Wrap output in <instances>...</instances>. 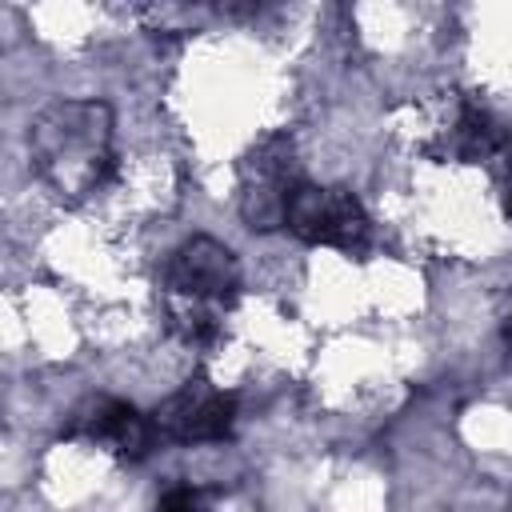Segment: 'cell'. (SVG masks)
Returning <instances> with one entry per match:
<instances>
[{"mask_svg":"<svg viewBox=\"0 0 512 512\" xmlns=\"http://www.w3.org/2000/svg\"><path fill=\"white\" fill-rule=\"evenodd\" d=\"M28 156L36 180L64 204H80L100 192L116 168L112 156V108L104 100L60 96L44 104L28 124Z\"/></svg>","mask_w":512,"mask_h":512,"instance_id":"cell-1","label":"cell"},{"mask_svg":"<svg viewBox=\"0 0 512 512\" xmlns=\"http://www.w3.org/2000/svg\"><path fill=\"white\" fill-rule=\"evenodd\" d=\"M284 228L304 244L336 248L344 256H360L372 244V220L364 204L348 188H328L308 180H300V188L292 192Z\"/></svg>","mask_w":512,"mask_h":512,"instance_id":"cell-2","label":"cell"},{"mask_svg":"<svg viewBox=\"0 0 512 512\" xmlns=\"http://www.w3.org/2000/svg\"><path fill=\"white\" fill-rule=\"evenodd\" d=\"M300 188V168H296V148L284 132L264 136L260 144L248 148L240 160V216L256 232L284 228V212L292 192Z\"/></svg>","mask_w":512,"mask_h":512,"instance_id":"cell-3","label":"cell"},{"mask_svg":"<svg viewBox=\"0 0 512 512\" xmlns=\"http://www.w3.org/2000/svg\"><path fill=\"white\" fill-rule=\"evenodd\" d=\"M164 292L172 304L220 312L240 296V260L216 236H192L164 260Z\"/></svg>","mask_w":512,"mask_h":512,"instance_id":"cell-4","label":"cell"},{"mask_svg":"<svg viewBox=\"0 0 512 512\" xmlns=\"http://www.w3.org/2000/svg\"><path fill=\"white\" fill-rule=\"evenodd\" d=\"M160 440L172 444H220L232 436L236 400L216 388L208 376H188L172 396H164L152 412Z\"/></svg>","mask_w":512,"mask_h":512,"instance_id":"cell-5","label":"cell"},{"mask_svg":"<svg viewBox=\"0 0 512 512\" xmlns=\"http://www.w3.org/2000/svg\"><path fill=\"white\" fill-rule=\"evenodd\" d=\"M68 436H80V440L112 452L116 460H144L160 440L152 416H144L140 408H132L128 400H116V396H96V400L80 404L72 412Z\"/></svg>","mask_w":512,"mask_h":512,"instance_id":"cell-6","label":"cell"},{"mask_svg":"<svg viewBox=\"0 0 512 512\" xmlns=\"http://www.w3.org/2000/svg\"><path fill=\"white\" fill-rule=\"evenodd\" d=\"M444 140H448V152L452 156H460V160H484L492 152H504L508 140H512V132H504L480 104L464 100Z\"/></svg>","mask_w":512,"mask_h":512,"instance_id":"cell-7","label":"cell"},{"mask_svg":"<svg viewBox=\"0 0 512 512\" xmlns=\"http://www.w3.org/2000/svg\"><path fill=\"white\" fill-rule=\"evenodd\" d=\"M152 512H212V504H208V492H204V488L176 484V488H168V492L156 500Z\"/></svg>","mask_w":512,"mask_h":512,"instance_id":"cell-8","label":"cell"},{"mask_svg":"<svg viewBox=\"0 0 512 512\" xmlns=\"http://www.w3.org/2000/svg\"><path fill=\"white\" fill-rule=\"evenodd\" d=\"M504 216L512 220V180H508V188H504Z\"/></svg>","mask_w":512,"mask_h":512,"instance_id":"cell-9","label":"cell"},{"mask_svg":"<svg viewBox=\"0 0 512 512\" xmlns=\"http://www.w3.org/2000/svg\"><path fill=\"white\" fill-rule=\"evenodd\" d=\"M508 336H512V320H508Z\"/></svg>","mask_w":512,"mask_h":512,"instance_id":"cell-10","label":"cell"}]
</instances>
